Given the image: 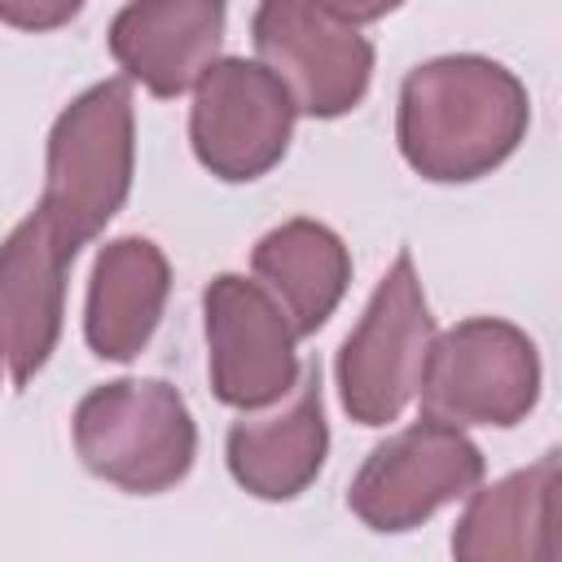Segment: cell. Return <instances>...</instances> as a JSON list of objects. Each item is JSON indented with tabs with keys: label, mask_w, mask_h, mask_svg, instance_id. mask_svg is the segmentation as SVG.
<instances>
[{
	"label": "cell",
	"mask_w": 562,
	"mask_h": 562,
	"mask_svg": "<svg viewBox=\"0 0 562 562\" xmlns=\"http://www.w3.org/2000/svg\"><path fill=\"white\" fill-rule=\"evenodd\" d=\"M527 123L531 101L518 75L479 53L430 57L400 83V154L435 184H465L496 171L522 145Z\"/></svg>",
	"instance_id": "cell-1"
},
{
	"label": "cell",
	"mask_w": 562,
	"mask_h": 562,
	"mask_svg": "<svg viewBox=\"0 0 562 562\" xmlns=\"http://www.w3.org/2000/svg\"><path fill=\"white\" fill-rule=\"evenodd\" d=\"M136 171L132 83L101 79L79 92L48 132L40 215L79 255L127 202Z\"/></svg>",
	"instance_id": "cell-2"
},
{
	"label": "cell",
	"mask_w": 562,
	"mask_h": 562,
	"mask_svg": "<svg viewBox=\"0 0 562 562\" xmlns=\"http://www.w3.org/2000/svg\"><path fill=\"white\" fill-rule=\"evenodd\" d=\"M70 430L79 461L132 496L176 487L198 457L193 413L184 395L158 378H119L92 386L79 400Z\"/></svg>",
	"instance_id": "cell-3"
},
{
	"label": "cell",
	"mask_w": 562,
	"mask_h": 562,
	"mask_svg": "<svg viewBox=\"0 0 562 562\" xmlns=\"http://www.w3.org/2000/svg\"><path fill=\"white\" fill-rule=\"evenodd\" d=\"M378 13L382 9L268 0L250 18L259 66L290 92L299 114L338 119L369 92L373 44L356 22Z\"/></svg>",
	"instance_id": "cell-4"
},
{
	"label": "cell",
	"mask_w": 562,
	"mask_h": 562,
	"mask_svg": "<svg viewBox=\"0 0 562 562\" xmlns=\"http://www.w3.org/2000/svg\"><path fill=\"white\" fill-rule=\"evenodd\" d=\"M435 342V316L422 294L413 250H400L382 272L360 325L338 347V395L351 422H395L422 386V369Z\"/></svg>",
	"instance_id": "cell-5"
},
{
	"label": "cell",
	"mask_w": 562,
	"mask_h": 562,
	"mask_svg": "<svg viewBox=\"0 0 562 562\" xmlns=\"http://www.w3.org/2000/svg\"><path fill=\"white\" fill-rule=\"evenodd\" d=\"M417 395L430 422L457 430L518 426L540 395L536 342L501 316H470L435 334Z\"/></svg>",
	"instance_id": "cell-6"
},
{
	"label": "cell",
	"mask_w": 562,
	"mask_h": 562,
	"mask_svg": "<svg viewBox=\"0 0 562 562\" xmlns=\"http://www.w3.org/2000/svg\"><path fill=\"white\" fill-rule=\"evenodd\" d=\"M294 119L299 110L290 92L259 61L215 57V66L193 83L189 140L211 176L246 184L285 158Z\"/></svg>",
	"instance_id": "cell-7"
},
{
	"label": "cell",
	"mask_w": 562,
	"mask_h": 562,
	"mask_svg": "<svg viewBox=\"0 0 562 562\" xmlns=\"http://www.w3.org/2000/svg\"><path fill=\"white\" fill-rule=\"evenodd\" d=\"M483 483V452L443 422H413L378 443L347 487L351 514L373 531H413Z\"/></svg>",
	"instance_id": "cell-8"
},
{
	"label": "cell",
	"mask_w": 562,
	"mask_h": 562,
	"mask_svg": "<svg viewBox=\"0 0 562 562\" xmlns=\"http://www.w3.org/2000/svg\"><path fill=\"white\" fill-rule=\"evenodd\" d=\"M206 316V360H211V391L220 404L259 413L294 391L299 356L294 329L281 307L246 277L220 272L202 290Z\"/></svg>",
	"instance_id": "cell-9"
},
{
	"label": "cell",
	"mask_w": 562,
	"mask_h": 562,
	"mask_svg": "<svg viewBox=\"0 0 562 562\" xmlns=\"http://www.w3.org/2000/svg\"><path fill=\"white\" fill-rule=\"evenodd\" d=\"M75 250L31 211L0 241V360L26 386L53 356L66 316V268Z\"/></svg>",
	"instance_id": "cell-10"
},
{
	"label": "cell",
	"mask_w": 562,
	"mask_h": 562,
	"mask_svg": "<svg viewBox=\"0 0 562 562\" xmlns=\"http://www.w3.org/2000/svg\"><path fill=\"white\" fill-rule=\"evenodd\" d=\"M228 474L259 501H294L307 492L329 452L321 404V364L299 369L294 391L272 413H241L228 426Z\"/></svg>",
	"instance_id": "cell-11"
},
{
	"label": "cell",
	"mask_w": 562,
	"mask_h": 562,
	"mask_svg": "<svg viewBox=\"0 0 562 562\" xmlns=\"http://www.w3.org/2000/svg\"><path fill=\"white\" fill-rule=\"evenodd\" d=\"M224 4L220 0H136L110 22V53L123 79L154 97L189 92L220 53Z\"/></svg>",
	"instance_id": "cell-12"
},
{
	"label": "cell",
	"mask_w": 562,
	"mask_h": 562,
	"mask_svg": "<svg viewBox=\"0 0 562 562\" xmlns=\"http://www.w3.org/2000/svg\"><path fill=\"white\" fill-rule=\"evenodd\" d=\"M558 452L474 492L452 527V562H558Z\"/></svg>",
	"instance_id": "cell-13"
},
{
	"label": "cell",
	"mask_w": 562,
	"mask_h": 562,
	"mask_svg": "<svg viewBox=\"0 0 562 562\" xmlns=\"http://www.w3.org/2000/svg\"><path fill=\"white\" fill-rule=\"evenodd\" d=\"M171 294V263L149 237H114L101 246L88 281L83 338L101 360H136L154 338Z\"/></svg>",
	"instance_id": "cell-14"
},
{
	"label": "cell",
	"mask_w": 562,
	"mask_h": 562,
	"mask_svg": "<svg viewBox=\"0 0 562 562\" xmlns=\"http://www.w3.org/2000/svg\"><path fill=\"white\" fill-rule=\"evenodd\" d=\"M250 268L255 285L281 307L294 338L316 334L351 285V255L342 237L316 220H285L263 233Z\"/></svg>",
	"instance_id": "cell-15"
},
{
	"label": "cell",
	"mask_w": 562,
	"mask_h": 562,
	"mask_svg": "<svg viewBox=\"0 0 562 562\" xmlns=\"http://www.w3.org/2000/svg\"><path fill=\"white\" fill-rule=\"evenodd\" d=\"M79 4H57V9H13V4H0V18L4 22H18V26H53L61 18H75Z\"/></svg>",
	"instance_id": "cell-16"
}]
</instances>
